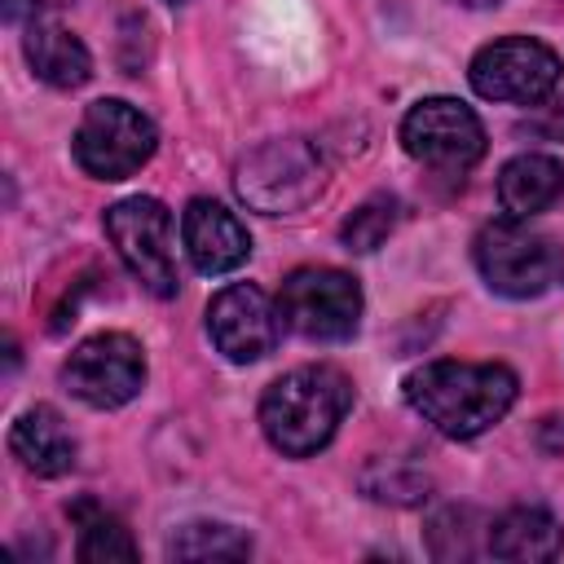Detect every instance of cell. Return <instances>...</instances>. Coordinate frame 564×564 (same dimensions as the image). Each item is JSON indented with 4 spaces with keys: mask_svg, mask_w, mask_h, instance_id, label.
<instances>
[{
    "mask_svg": "<svg viewBox=\"0 0 564 564\" xmlns=\"http://www.w3.org/2000/svg\"><path fill=\"white\" fill-rule=\"evenodd\" d=\"M70 524H75V555L84 564H110V560H137V542L123 529L119 516H110L101 502L79 498L66 507Z\"/></svg>",
    "mask_w": 564,
    "mask_h": 564,
    "instance_id": "obj_17",
    "label": "cell"
},
{
    "mask_svg": "<svg viewBox=\"0 0 564 564\" xmlns=\"http://www.w3.org/2000/svg\"><path fill=\"white\" fill-rule=\"evenodd\" d=\"M322 181H326V167L317 150L300 137H278L256 145L251 154L238 159V172H234L238 198L264 216H291L308 207L322 194Z\"/></svg>",
    "mask_w": 564,
    "mask_h": 564,
    "instance_id": "obj_3",
    "label": "cell"
},
{
    "mask_svg": "<svg viewBox=\"0 0 564 564\" xmlns=\"http://www.w3.org/2000/svg\"><path fill=\"white\" fill-rule=\"evenodd\" d=\"M106 238L115 242L128 273L159 300H172L181 286L176 247H172V212L159 198H123L106 207Z\"/></svg>",
    "mask_w": 564,
    "mask_h": 564,
    "instance_id": "obj_7",
    "label": "cell"
},
{
    "mask_svg": "<svg viewBox=\"0 0 564 564\" xmlns=\"http://www.w3.org/2000/svg\"><path fill=\"white\" fill-rule=\"evenodd\" d=\"M560 53L533 35H507L485 44L471 57V88L485 101H511V106H538L560 84Z\"/></svg>",
    "mask_w": 564,
    "mask_h": 564,
    "instance_id": "obj_8",
    "label": "cell"
},
{
    "mask_svg": "<svg viewBox=\"0 0 564 564\" xmlns=\"http://www.w3.org/2000/svg\"><path fill=\"white\" fill-rule=\"evenodd\" d=\"M141 383H145V352L123 330H101L62 361V388L93 410L128 405L141 392Z\"/></svg>",
    "mask_w": 564,
    "mask_h": 564,
    "instance_id": "obj_10",
    "label": "cell"
},
{
    "mask_svg": "<svg viewBox=\"0 0 564 564\" xmlns=\"http://www.w3.org/2000/svg\"><path fill=\"white\" fill-rule=\"evenodd\" d=\"M22 53H26V66L35 70V79H44L48 88H79L93 75V53L84 48V40L75 31H66L62 22H53L48 13L26 22Z\"/></svg>",
    "mask_w": 564,
    "mask_h": 564,
    "instance_id": "obj_14",
    "label": "cell"
},
{
    "mask_svg": "<svg viewBox=\"0 0 564 564\" xmlns=\"http://www.w3.org/2000/svg\"><path fill=\"white\" fill-rule=\"evenodd\" d=\"M529 128L538 137H546V141H564V97H555L551 106H542V115L529 119Z\"/></svg>",
    "mask_w": 564,
    "mask_h": 564,
    "instance_id": "obj_20",
    "label": "cell"
},
{
    "mask_svg": "<svg viewBox=\"0 0 564 564\" xmlns=\"http://www.w3.org/2000/svg\"><path fill=\"white\" fill-rule=\"evenodd\" d=\"M405 405L449 441H471L502 423L520 379L502 361H423L405 375Z\"/></svg>",
    "mask_w": 564,
    "mask_h": 564,
    "instance_id": "obj_1",
    "label": "cell"
},
{
    "mask_svg": "<svg viewBox=\"0 0 564 564\" xmlns=\"http://www.w3.org/2000/svg\"><path fill=\"white\" fill-rule=\"evenodd\" d=\"M9 449L31 476H66L75 467V436L53 405H31L9 427Z\"/></svg>",
    "mask_w": 564,
    "mask_h": 564,
    "instance_id": "obj_13",
    "label": "cell"
},
{
    "mask_svg": "<svg viewBox=\"0 0 564 564\" xmlns=\"http://www.w3.org/2000/svg\"><path fill=\"white\" fill-rule=\"evenodd\" d=\"M278 317L286 330L317 339V344H339L361 326V286L344 269L326 264H304L286 273L278 291Z\"/></svg>",
    "mask_w": 564,
    "mask_h": 564,
    "instance_id": "obj_5",
    "label": "cell"
},
{
    "mask_svg": "<svg viewBox=\"0 0 564 564\" xmlns=\"http://www.w3.org/2000/svg\"><path fill=\"white\" fill-rule=\"evenodd\" d=\"M167 4H185V0H167Z\"/></svg>",
    "mask_w": 564,
    "mask_h": 564,
    "instance_id": "obj_23",
    "label": "cell"
},
{
    "mask_svg": "<svg viewBox=\"0 0 564 564\" xmlns=\"http://www.w3.org/2000/svg\"><path fill=\"white\" fill-rule=\"evenodd\" d=\"M62 4H70V0H4V18L9 22H35V18H44Z\"/></svg>",
    "mask_w": 564,
    "mask_h": 564,
    "instance_id": "obj_21",
    "label": "cell"
},
{
    "mask_svg": "<svg viewBox=\"0 0 564 564\" xmlns=\"http://www.w3.org/2000/svg\"><path fill=\"white\" fill-rule=\"evenodd\" d=\"M352 405V383L335 366H295L260 397V427L286 458L317 454Z\"/></svg>",
    "mask_w": 564,
    "mask_h": 564,
    "instance_id": "obj_2",
    "label": "cell"
},
{
    "mask_svg": "<svg viewBox=\"0 0 564 564\" xmlns=\"http://www.w3.org/2000/svg\"><path fill=\"white\" fill-rule=\"evenodd\" d=\"M458 4H467V9H489V4H502V0H458Z\"/></svg>",
    "mask_w": 564,
    "mask_h": 564,
    "instance_id": "obj_22",
    "label": "cell"
},
{
    "mask_svg": "<svg viewBox=\"0 0 564 564\" xmlns=\"http://www.w3.org/2000/svg\"><path fill=\"white\" fill-rule=\"evenodd\" d=\"M181 238H185V251L198 273H229L251 256V238H247L242 220L212 198H194L185 207Z\"/></svg>",
    "mask_w": 564,
    "mask_h": 564,
    "instance_id": "obj_12",
    "label": "cell"
},
{
    "mask_svg": "<svg viewBox=\"0 0 564 564\" xmlns=\"http://www.w3.org/2000/svg\"><path fill=\"white\" fill-rule=\"evenodd\" d=\"M564 551V529L546 507H511L489 524V555L498 560H555Z\"/></svg>",
    "mask_w": 564,
    "mask_h": 564,
    "instance_id": "obj_16",
    "label": "cell"
},
{
    "mask_svg": "<svg viewBox=\"0 0 564 564\" xmlns=\"http://www.w3.org/2000/svg\"><path fill=\"white\" fill-rule=\"evenodd\" d=\"M476 269L489 282V291L507 300H529L560 282L564 256L546 234L529 229L524 220L502 216L476 234Z\"/></svg>",
    "mask_w": 564,
    "mask_h": 564,
    "instance_id": "obj_4",
    "label": "cell"
},
{
    "mask_svg": "<svg viewBox=\"0 0 564 564\" xmlns=\"http://www.w3.org/2000/svg\"><path fill=\"white\" fill-rule=\"evenodd\" d=\"M564 194V163L551 154H516L498 172V203L511 220H529L560 203Z\"/></svg>",
    "mask_w": 564,
    "mask_h": 564,
    "instance_id": "obj_15",
    "label": "cell"
},
{
    "mask_svg": "<svg viewBox=\"0 0 564 564\" xmlns=\"http://www.w3.org/2000/svg\"><path fill=\"white\" fill-rule=\"evenodd\" d=\"M154 145H159L154 123L137 106H128L119 97L93 101L84 110L79 128H75V141H70L75 163L88 176H97V181H123V176H132L137 167L150 163Z\"/></svg>",
    "mask_w": 564,
    "mask_h": 564,
    "instance_id": "obj_6",
    "label": "cell"
},
{
    "mask_svg": "<svg viewBox=\"0 0 564 564\" xmlns=\"http://www.w3.org/2000/svg\"><path fill=\"white\" fill-rule=\"evenodd\" d=\"M172 560H247L251 538H242L229 524H185L167 542Z\"/></svg>",
    "mask_w": 564,
    "mask_h": 564,
    "instance_id": "obj_18",
    "label": "cell"
},
{
    "mask_svg": "<svg viewBox=\"0 0 564 564\" xmlns=\"http://www.w3.org/2000/svg\"><path fill=\"white\" fill-rule=\"evenodd\" d=\"M401 220V203L392 194H370L344 225H339V238L348 251H375Z\"/></svg>",
    "mask_w": 564,
    "mask_h": 564,
    "instance_id": "obj_19",
    "label": "cell"
},
{
    "mask_svg": "<svg viewBox=\"0 0 564 564\" xmlns=\"http://www.w3.org/2000/svg\"><path fill=\"white\" fill-rule=\"evenodd\" d=\"M278 330H282L278 304L251 282H229L207 304V335H212L216 352L234 366H247V361H260L264 352H273Z\"/></svg>",
    "mask_w": 564,
    "mask_h": 564,
    "instance_id": "obj_11",
    "label": "cell"
},
{
    "mask_svg": "<svg viewBox=\"0 0 564 564\" xmlns=\"http://www.w3.org/2000/svg\"><path fill=\"white\" fill-rule=\"evenodd\" d=\"M401 145L432 172H467L485 154V123L458 97H423L401 119Z\"/></svg>",
    "mask_w": 564,
    "mask_h": 564,
    "instance_id": "obj_9",
    "label": "cell"
}]
</instances>
